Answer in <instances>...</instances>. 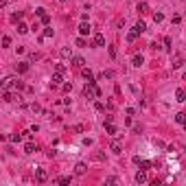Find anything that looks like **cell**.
<instances>
[{"label":"cell","instance_id":"obj_5","mask_svg":"<svg viewBox=\"0 0 186 186\" xmlns=\"http://www.w3.org/2000/svg\"><path fill=\"white\" fill-rule=\"evenodd\" d=\"M110 151H112V153H116V155H118V153H123V145L118 142V140H114V142L110 145Z\"/></svg>","mask_w":186,"mask_h":186},{"label":"cell","instance_id":"obj_36","mask_svg":"<svg viewBox=\"0 0 186 186\" xmlns=\"http://www.w3.org/2000/svg\"><path fill=\"white\" fill-rule=\"evenodd\" d=\"M105 182H108V184H116V182H118V177H114V175H110L108 179H105Z\"/></svg>","mask_w":186,"mask_h":186},{"label":"cell","instance_id":"obj_31","mask_svg":"<svg viewBox=\"0 0 186 186\" xmlns=\"http://www.w3.org/2000/svg\"><path fill=\"white\" fill-rule=\"evenodd\" d=\"M13 88H15V90H24V83H22V81H18V79H15V83H13Z\"/></svg>","mask_w":186,"mask_h":186},{"label":"cell","instance_id":"obj_26","mask_svg":"<svg viewBox=\"0 0 186 186\" xmlns=\"http://www.w3.org/2000/svg\"><path fill=\"white\" fill-rule=\"evenodd\" d=\"M153 20H155V24H158V22H162V20H164V15H162L160 11H158V13H153Z\"/></svg>","mask_w":186,"mask_h":186},{"label":"cell","instance_id":"obj_6","mask_svg":"<svg viewBox=\"0 0 186 186\" xmlns=\"http://www.w3.org/2000/svg\"><path fill=\"white\" fill-rule=\"evenodd\" d=\"M79 35H90V24H88L86 20L79 24Z\"/></svg>","mask_w":186,"mask_h":186},{"label":"cell","instance_id":"obj_32","mask_svg":"<svg viewBox=\"0 0 186 186\" xmlns=\"http://www.w3.org/2000/svg\"><path fill=\"white\" fill-rule=\"evenodd\" d=\"M44 37H53V29H50V26L44 29Z\"/></svg>","mask_w":186,"mask_h":186},{"label":"cell","instance_id":"obj_28","mask_svg":"<svg viewBox=\"0 0 186 186\" xmlns=\"http://www.w3.org/2000/svg\"><path fill=\"white\" fill-rule=\"evenodd\" d=\"M39 20H42V24H46V26H48V22H50V15H48V13H44Z\"/></svg>","mask_w":186,"mask_h":186},{"label":"cell","instance_id":"obj_20","mask_svg":"<svg viewBox=\"0 0 186 186\" xmlns=\"http://www.w3.org/2000/svg\"><path fill=\"white\" fill-rule=\"evenodd\" d=\"M22 138H24V134H11V136H9V140H11V142H20Z\"/></svg>","mask_w":186,"mask_h":186},{"label":"cell","instance_id":"obj_42","mask_svg":"<svg viewBox=\"0 0 186 186\" xmlns=\"http://www.w3.org/2000/svg\"><path fill=\"white\" fill-rule=\"evenodd\" d=\"M59 2H66V0H59Z\"/></svg>","mask_w":186,"mask_h":186},{"label":"cell","instance_id":"obj_24","mask_svg":"<svg viewBox=\"0 0 186 186\" xmlns=\"http://www.w3.org/2000/svg\"><path fill=\"white\" fill-rule=\"evenodd\" d=\"M59 55H61V57H70V48H68V46H64V48L59 50Z\"/></svg>","mask_w":186,"mask_h":186},{"label":"cell","instance_id":"obj_17","mask_svg":"<svg viewBox=\"0 0 186 186\" xmlns=\"http://www.w3.org/2000/svg\"><path fill=\"white\" fill-rule=\"evenodd\" d=\"M86 171H88V166L83 164V162H77V166H75V173H77V175H83Z\"/></svg>","mask_w":186,"mask_h":186},{"label":"cell","instance_id":"obj_13","mask_svg":"<svg viewBox=\"0 0 186 186\" xmlns=\"http://www.w3.org/2000/svg\"><path fill=\"white\" fill-rule=\"evenodd\" d=\"M81 75H83L86 81H94V75H92V70H90V68H81Z\"/></svg>","mask_w":186,"mask_h":186},{"label":"cell","instance_id":"obj_37","mask_svg":"<svg viewBox=\"0 0 186 186\" xmlns=\"http://www.w3.org/2000/svg\"><path fill=\"white\" fill-rule=\"evenodd\" d=\"M77 46H81V48H83V46H86V39H83V35H81V37H79V39H77Z\"/></svg>","mask_w":186,"mask_h":186},{"label":"cell","instance_id":"obj_40","mask_svg":"<svg viewBox=\"0 0 186 186\" xmlns=\"http://www.w3.org/2000/svg\"><path fill=\"white\" fill-rule=\"evenodd\" d=\"M72 90V83H64V92H70Z\"/></svg>","mask_w":186,"mask_h":186},{"label":"cell","instance_id":"obj_12","mask_svg":"<svg viewBox=\"0 0 186 186\" xmlns=\"http://www.w3.org/2000/svg\"><path fill=\"white\" fill-rule=\"evenodd\" d=\"M2 101L11 103V101H15V94H13V92H9V90H2Z\"/></svg>","mask_w":186,"mask_h":186},{"label":"cell","instance_id":"obj_16","mask_svg":"<svg viewBox=\"0 0 186 186\" xmlns=\"http://www.w3.org/2000/svg\"><path fill=\"white\" fill-rule=\"evenodd\" d=\"M72 66H75V68H83V66H86V59L83 57H72Z\"/></svg>","mask_w":186,"mask_h":186},{"label":"cell","instance_id":"obj_10","mask_svg":"<svg viewBox=\"0 0 186 186\" xmlns=\"http://www.w3.org/2000/svg\"><path fill=\"white\" fill-rule=\"evenodd\" d=\"M94 46L97 48H101V46H105V37L101 35V33H97V35H94Z\"/></svg>","mask_w":186,"mask_h":186},{"label":"cell","instance_id":"obj_9","mask_svg":"<svg viewBox=\"0 0 186 186\" xmlns=\"http://www.w3.org/2000/svg\"><path fill=\"white\" fill-rule=\"evenodd\" d=\"M145 29H147V24H145V22H142V20H138V22H136V24H134V31H136V33H138V35H140V33H145Z\"/></svg>","mask_w":186,"mask_h":186},{"label":"cell","instance_id":"obj_30","mask_svg":"<svg viewBox=\"0 0 186 186\" xmlns=\"http://www.w3.org/2000/svg\"><path fill=\"white\" fill-rule=\"evenodd\" d=\"M57 184H70V177H57Z\"/></svg>","mask_w":186,"mask_h":186},{"label":"cell","instance_id":"obj_21","mask_svg":"<svg viewBox=\"0 0 186 186\" xmlns=\"http://www.w3.org/2000/svg\"><path fill=\"white\" fill-rule=\"evenodd\" d=\"M138 166L142 169V171H149V169H151V162H147V160H140V162H138Z\"/></svg>","mask_w":186,"mask_h":186},{"label":"cell","instance_id":"obj_33","mask_svg":"<svg viewBox=\"0 0 186 186\" xmlns=\"http://www.w3.org/2000/svg\"><path fill=\"white\" fill-rule=\"evenodd\" d=\"M116 55H118V53H116V46H110V57L116 59Z\"/></svg>","mask_w":186,"mask_h":186},{"label":"cell","instance_id":"obj_29","mask_svg":"<svg viewBox=\"0 0 186 186\" xmlns=\"http://www.w3.org/2000/svg\"><path fill=\"white\" fill-rule=\"evenodd\" d=\"M103 79H114V70H105L103 72Z\"/></svg>","mask_w":186,"mask_h":186},{"label":"cell","instance_id":"obj_34","mask_svg":"<svg viewBox=\"0 0 186 186\" xmlns=\"http://www.w3.org/2000/svg\"><path fill=\"white\" fill-rule=\"evenodd\" d=\"M55 72H61V75H64V72H66V66H64V64H57V68H55Z\"/></svg>","mask_w":186,"mask_h":186},{"label":"cell","instance_id":"obj_25","mask_svg":"<svg viewBox=\"0 0 186 186\" xmlns=\"http://www.w3.org/2000/svg\"><path fill=\"white\" fill-rule=\"evenodd\" d=\"M11 22H22V13H20V11H18V13H13V15H11Z\"/></svg>","mask_w":186,"mask_h":186},{"label":"cell","instance_id":"obj_3","mask_svg":"<svg viewBox=\"0 0 186 186\" xmlns=\"http://www.w3.org/2000/svg\"><path fill=\"white\" fill-rule=\"evenodd\" d=\"M35 179H37V182H46V179H48V173L44 171V169H35Z\"/></svg>","mask_w":186,"mask_h":186},{"label":"cell","instance_id":"obj_23","mask_svg":"<svg viewBox=\"0 0 186 186\" xmlns=\"http://www.w3.org/2000/svg\"><path fill=\"white\" fill-rule=\"evenodd\" d=\"M136 37H138V33L134 31V29H132V31L127 33V42H136Z\"/></svg>","mask_w":186,"mask_h":186},{"label":"cell","instance_id":"obj_22","mask_svg":"<svg viewBox=\"0 0 186 186\" xmlns=\"http://www.w3.org/2000/svg\"><path fill=\"white\" fill-rule=\"evenodd\" d=\"M175 121L184 125V123H186V114H184V112H177V114H175Z\"/></svg>","mask_w":186,"mask_h":186},{"label":"cell","instance_id":"obj_38","mask_svg":"<svg viewBox=\"0 0 186 186\" xmlns=\"http://www.w3.org/2000/svg\"><path fill=\"white\" fill-rule=\"evenodd\" d=\"M35 13L39 15V18H42V15H44V13H46V9H44V7H39V9H35Z\"/></svg>","mask_w":186,"mask_h":186},{"label":"cell","instance_id":"obj_7","mask_svg":"<svg viewBox=\"0 0 186 186\" xmlns=\"http://www.w3.org/2000/svg\"><path fill=\"white\" fill-rule=\"evenodd\" d=\"M136 11H138L140 15L149 13V4H147V2H138V4H136Z\"/></svg>","mask_w":186,"mask_h":186},{"label":"cell","instance_id":"obj_11","mask_svg":"<svg viewBox=\"0 0 186 186\" xmlns=\"http://www.w3.org/2000/svg\"><path fill=\"white\" fill-rule=\"evenodd\" d=\"M37 149H39V147H37L35 142H26V145H24V153H35Z\"/></svg>","mask_w":186,"mask_h":186},{"label":"cell","instance_id":"obj_15","mask_svg":"<svg viewBox=\"0 0 186 186\" xmlns=\"http://www.w3.org/2000/svg\"><path fill=\"white\" fill-rule=\"evenodd\" d=\"M132 64H134V66H136V68H140V66H142V64H145V57H142V55H134V59H132Z\"/></svg>","mask_w":186,"mask_h":186},{"label":"cell","instance_id":"obj_18","mask_svg":"<svg viewBox=\"0 0 186 186\" xmlns=\"http://www.w3.org/2000/svg\"><path fill=\"white\" fill-rule=\"evenodd\" d=\"M105 132H108L110 136H118V129L112 125V123H108V125H105Z\"/></svg>","mask_w":186,"mask_h":186},{"label":"cell","instance_id":"obj_41","mask_svg":"<svg viewBox=\"0 0 186 186\" xmlns=\"http://www.w3.org/2000/svg\"><path fill=\"white\" fill-rule=\"evenodd\" d=\"M94 160L101 162V160H105V155H103V153H94Z\"/></svg>","mask_w":186,"mask_h":186},{"label":"cell","instance_id":"obj_14","mask_svg":"<svg viewBox=\"0 0 186 186\" xmlns=\"http://www.w3.org/2000/svg\"><path fill=\"white\" fill-rule=\"evenodd\" d=\"M175 101H186V90L184 88H177L175 90Z\"/></svg>","mask_w":186,"mask_h":186},{"label":"cell","instance_id":"obj_19","mask_svg":"<svg viewBox=\"0 0 186 186\" xmlns=\"http://www.w3.org/2000/svg\"><path fill=\"white\" fill-rule=\"evenodd\" d=\"M18 33H20V35H24V33H29V26H26L24 22H18Z\"/></svg>","mask_w":186,"mask_h":186},{"label":"cell","instance_id":"obj_35","mask_svg":"<svg viewBox=\"0 0 186 186\" xmlns=\"http://www.w3.org/2000/svg\"><path fill=\"white\" fill-rule=\"evenodd\" d=\"M164 48L171 50V37H164Z\"/></svg>","mask_w":186,"mask_h":186},{"label":"cell","instance_id":"obj_8","mask_svg":"<svg viewBox=\"0 0 186 186\" xmlns=\"http://www.w3.org/2000/svg\"><path fill=\"white\" fill-rule=\"evenodd\" d=\"M59 83H61V72H55V75L50 77V86H53V88H57Z\"/></svg>","mask_w":186,"mask_h":186},{"label":"cell","instance_id":"obj_39","mask_svg":"<svg viewBox=\"0 0 186 186\" xmlns=\"http://www.w3.org/2000/svg\"><path fill=\"white\" fill-rule=\"evenodd\" d=\"M37 59H42V55H39V53H33V55H31V61H37Z\"/></svg>","mask_w":186,"mask_h":186},{"label":"cell","instance_id":"obj_1","mask_svg":"<svg viewBox=\"0 0 186 186\" xmlns=\"http://www.w3.org/2000/svg\"><path fill=\"white\" fill-rule=\"evenodd\" d=\"M83 94H86L88 99H92V97H101V90L97 88V81H88L86 83V88H83Z\"/></svg>","mask_w":186,"mask_h":186},{"label":"cell","instance_id":"obj_27","mask_svg":"<svg viewBox=\"0 0 186 186\" xmlns=\"http://www.w3.org/2000/svg\"><path fill=\"white\" fill-rule=\"evenodd\" d=\"M2 46H4V48L11 46V37H9V35H4V37H2Z\"/></svg>","mask_w":186,"mask_h":186},{"label":"cell","instance_id":"obj_2","mask_svg":"<svg viewBox=\"0 0 186 186\" xmlns=\"http://www.w3.org/2000/svg\"><path fill=\"white\" fill-rule=\"evenodd\" d=\"M15 72H18V75L29 72V61H20V64H15Z\"/></svg>","mask_w":186,"mask_h":186},{"label":"cell","instance_id":"obj_43","mask_svg":"<svg viewBox=\"0 0 186 186\" xmlns=\"http://www.w3.org/2000/svg\"><path fill=\"white\" fill-rule=\"evenodd\" d=\"M184 127H186V123H184Z\"/></svg>","mask_w":186,"mask_h":186},{"label":"cell","instance_id":"obj_4","mask_svg":"<svg viewBox=\"0 0 186 186\" xmlns=\"http://www.w3.org/2000/svg\"><path fill=\"white\" fill-rule=\"evenodd\" d=\"M134 179H136L138 184H145V182H147V171H142V169H140L136 175H134Z\"/></svg>","mask_w":186,"mask_h":186}]
</instances>
